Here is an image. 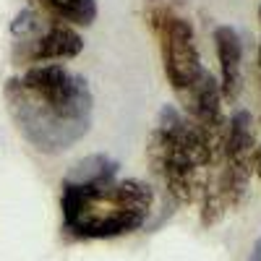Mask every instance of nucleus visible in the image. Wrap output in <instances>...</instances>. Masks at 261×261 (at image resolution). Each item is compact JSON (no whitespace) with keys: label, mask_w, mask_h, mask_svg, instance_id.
I'll use <instances>...</instances> for the list:
<instances>
[{"label":"nucleus","mask_w":261,"mask_h":261,"mask_svg":"<svg viewBox=\"0 0 261 261\" xmlns=\"http://www.w3.org/2000/svg\"><path fill=\"white\" fill-rule=\"evenodd\" d=\"M220 149L178 107L165 105L149 134L146 160L172 199L191 204L201 196L212 167L220 160Z\"/></svg>","instance_id":"nucleus-2"},{"label":"nucleus","mask_w":261,"mask_h":261,"mask_svg":"<svg viewBox=\"0 0 261 261\" xmlns=\"http://www.w3.org/2000/svg\"><path fill=\"white\" fill-rule=\"evenodd\" d=\"M32 6L60 24L89 27L97 18V0H32Z\"/></svg>","instance_id":"nucleus-7"},{"label":"nucleus","mask_w":261,"mask_h":261,"mask_svg":"<svg viewBox=\"0 0 261 261\" xmlns=\"http://www.w3.org/2000/svg\"><path fill=\"white\" fill-rule=\"evenodd\" d=\"M3 94L16 130L42 154H63L92 128V89L63 63L27 68L6 81Z\"/></svg>","instance_id":"nucleus-1"},{"label":"nucleus","mask_w":261,"mask_h":261,"mask_svg":"<svg viewBox=\"0 0 261 261\" xmlns=\"http://www.w3.org/2000/svg\"><path fill=\"white\" fill-rule=\"evenodd\" d=\"M118 178V162L110 160L107 154H92L79 160L68 172H65L63 183L71 186H99V183H110Z\"/></svg>","instance_id":"nucleus-8"},{"label":"nucleus","mask_w":261,"mask_h":261,"mask_svg":"<svg viewBox=\"0 0 261 261\" xmlns=\"http://www.w3.org/2000/svg\"><path fill=\"white\" fill-rule=\"evenodd\" d=\"M253 167H256V172H258V178H261V146H258V151H256V160H253Z\"/></svg>","instance_id":"nucleus-10"},{"label":"nucleus","mask_w":261,"mask_h":261,"mask_svg":"<svg viewBox=\"0 0 261 261\" xmlns=\"http://www.w3.org/2000/svg\"><path fill=\"white\" fill-rule=\"evenodd\" d=\"M63 227L76 238H118L139 230L154 204V191L144 180H110L99 186L60 183Z\"/></svg>","instance_id":"nucleus-3"},{"label":"nucleus","mask_w":261,"mask_h":261,"mask_svg":"<svg viewBox=\"0 0 261 261\" xmlns=\"http://www.w3.org/2000/svg\"><path fill=\"white\" fill-rule=\"evenodd\" d=\"M13 34V60L18 65H47L58 60H71L84 50V37L79 29L39 13L37 8H24L11 24Z\"/></svg>","instance_id":"nucleus-5"},{"label":"nucleus","mask_w":261,"mask_h":261,"mask_svg":"<svg viewBox=\"0 0 261 261\" xmlns=\"http://www.w3.org/2000/svg\"><path fill=\"white\" fill-rule=\"evenodd\" d=\"M214 50L220 60V92L222 99H238L243 89V42L232 27H217L214 29Z\"/></svg>","instance_id":"nucleus-6"},{"label":"nucleus","mask_w":261,"mask_h":261,"mask_svg":"<svg viewBox=\"0 0 261 261\" xmlns=\"http://www.w3.org/2000/svg\"><path fill=\"white\" fill-rule=\"evenodd\" d=\"M146 16H149L151 32L160 39V55H162L167 84L172 86L175 97L183 102L206 73L199 45H196L193 24L165 3H151Z\"/></svg>","instance_id":"nucleus-4"},{"label":"nucleus","mask_w":261,"mask_h":261,"mask_svg":"<svg viewBox=\"0 0 261 261\" xmlns=\"http://www.w3.org/2000/svg\"><path fill=\"white\" fill-rule=\"evenodd\" d=\"M258 18H261V8H258ZM258 65H261V42H258Z\"/></svg>","instance_id":"nucleus-11"},{"label":"nucleus","mask_w":261,"mask_h":261,"mask_svg":"<svg viewBox=\"0 0 261 261\" xmlns=\"http://www.w3.org/2000/svg\"><path fill=\"white\" fill-rule=\"evenodd\" d=\"M251 261H261V238L256 241V246H253V251H251Z\"/></svg>","instance_id":"nucleus-9"}]
</instances>
